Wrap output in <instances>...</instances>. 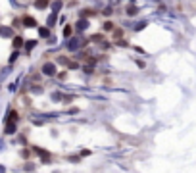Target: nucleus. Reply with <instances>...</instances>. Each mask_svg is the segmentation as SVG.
<instances>
[{"label":"nucleus","mask_w":196,"mask_h":173,"mask_svg":"<svg viewBox=\"0 0 196 173\" xmlns=\"http://www.w3.org/2000/svg\"><path fill=\"white\" fill-rule=\"evenodd\" d=\"M23 23H25V25H35V19H33V18H25V19H23Z\"/></svg>","instance_id":"nucleus-2"},{"label":"nucleus","mask_w":196,"mask_h":173,"mask_svg":"<svg viewBox=\"0 0 196 173\" xmlns=\"http://www.w3.org/2000/svg\"><path fill=\"white\" fill-rule=\"evenodd\" d=\"M21 44H23V40H21L19 37H15V38H13V46H15V48H19Z\"/></svg>","instance_id":"nucleus-1"}]
</instances>
